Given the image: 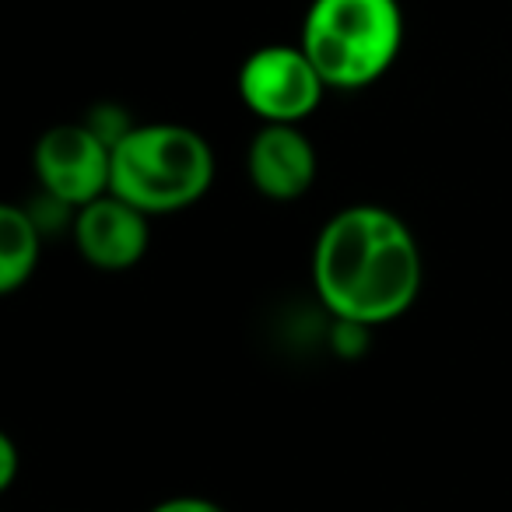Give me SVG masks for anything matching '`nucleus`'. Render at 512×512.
I'll return each instance as SVG.
<instances>
[{
	"label": "nucleus",
	"instance_id": "obj_5",
	"mask_svg": "<svg viewBox=\"0 0 512 512\" xmlns=\"http://www.w3.org/2000/svg\"><path fill=\"white\" fill-rule=\"evenodd\" d=\"M32 165L46 197L64 204L67 211H78L109 193L113 144L88 123H57L39 137Z\"/></svg>",
	"mask_w": 512,
	"mask_h": 512
},
{
	"label": "nucleus",
	"instance_id": "obj_9",
	"mask_svg": "<svg viewBox=\"0 0 512 512\" xmlns=\"http://www.w3.org/2000/svg\"><path fill=\"white\" fill-rule=\"evenodd\" d=\"M148 512H228V509L200 495H172V498H165V502L151 505Z\"/></svg>",
	"mask_w": 512,
	"mask_h": 512
},
{
	"label": "nucleus",
	"instance_id": "obj_3",
	"mask_svg": "<svg viewBox=\"0 0 512 512\" xmlns=\"http://www.w3.org/2000/svg\"><path fill=\"white\" fill-rule=\"evenodd\" d=\"M299 46L327 88L362 92L397 64L404 8L400 0H313L302 18Z\"/></svg>",
	"mask_w": 512,
	"mask_h": 512
},
{
	"label": "nucleus",
	"instance_id": "obj_6",
	"mask_svg": "<svg viewBox=\"0 0 512 512\" xmlns=\"http://www.w3.org/2000/svg\"><path fill=\"white\" fill-rule=\"evenodd\" d=\"M71 239L88 267L123 274L141 264L148 253L151 218L116 193H102L99 200L71 214Z\"/></svg>",
	"mask_w": 512,
	"mask_h": 512
},
{
	"label": "nucleus",
	"instance_id": "obj_7",
	"mask_svg": "<svg viewBox=\"0 0 512 512\" xmlns=\"http://www.w3.org/2000/svg\"><path fill=\"white\" fill-rule=\"evenodd\" d=\"M320 158L299 123H260L246 148V176L267 200H299L313 190Z\"/></svg>",
	"mask_w": 512,
	"mask_h": 512
},
{
	"label": "nucleus",
	"instance_id": "obj_8",
	"mask_svg": "<svg viewBox=\"0 0 512 512\" xmlns=\"http://www.w3.org/2000/svg\"><path fill=\"white\" fill-rule=\"evenodd\" d=\"M43 235L32 211L18 204L0 207V292L15 295L36 274Z\"/></svg>",
	"mask_w": 512,
	"mask_h": 512
},
{
	"label": "nucleus",
	"instance_id": "obj_4",
	"mask_svg": "<svg viewBox=\"0 0 512 512\" xmlns=\"http://www.w3.org/2000/svg\"><path fill=\"white\" fill-rule=\"evenodd\" d=\"M239 99L260 123H302L330 92L323 74L299 43H271L253 50L239 67Z\"/></svg>",
	"mask_w": 512,
	"mask_h": 512
},
{
	"label": "nucleus",
	"instance_id": "obj_1",
	"mask_svg": "<svg viewBox=\"0 0 512 512\" xmlns=\"http://www.w3.org/2000/svg\"><path fill=\"white\" fill-rule=\"evenodd\" d=\"M425 285L418 235L379 204H351L320 228L313 288L334 320L376 330L400 320Z\"/></svg>",
	"mask_w": 512,
	"mask_h": 512
},
{
	"label": "nucleus",
	"instance_id": "obj_2",
	"mask_svg": "<svg viewBox=\"0 0 512 512\" xmlns=\"http://www.w3.org/2000/svg\"><path fill=\"white\" fill-rule=\"evenodd\" d=\"M214 183V151L204 134L183 123H134L113 144L109 193L148 218L200 204Z\"/></svg>",
	"mask_w": 512,
	"mask_h": 512
},
{
	"label": "nucleus",
	"instance_id": "obj_10",
	"mask_svg": "<svg viewBox=\"0 0 512 512\" xmlns=\"http://www.w3.org/2000/svg\"><path fill=\"white\" fill-rule=\"evenodd\" d=\"M18 467H22V453H18L15 439L0 432V491H11V484L18 481Z\"/></svg>",
	"mask_w": 512,
	"mask_h": 512
}]
</instances>
